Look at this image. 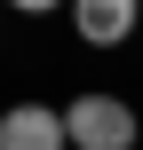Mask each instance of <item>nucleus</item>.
<instances>
[{
  "instance_id": "obj_1",
  "label": "nucleus",
  "mask_w": 143,
  "mask_h": 150,
  "mask_svg": "<svg viewBox=\"0 0 143 150\" xmlns=\"http://www.w3.org/2000/svg\"><path fill=\"white\" fill-rule=\"evenodd\" d=\"M64 134L72 150H135V111L119 95H80V103H64Z\"/></svg>"
},
{
  "instance_id": "obj_2",
  "label": "nucleus",
  "mask_w": 143,
  "mask_h": 150,
  "mask_svg": "<svg viewBox=\"0 0 143 150\" xmlns=\"http://www.w3.org/2000/svg\"><path fill=\"white\" fill-rule=\"evenodd\" d=\"M0 150H72L64 111H48V103H16V111H0Z\"/></svg>"
},
{
  "instance_id": "obj_3",
  "label": "nucleus",
  "mask_w": 143,
  "mask_h": 150,
  "mask_svg": "<svg viewBox=\"0 0 143 150\" xmlns=\"http://www.w3.org/2000/svg\"><path fill=\"white\" fill-rule=\"evenodd\" d=\"M135 24H143L135 0H80V8H72V32H80L88 47H119Z\"/></svg>"
}]
</instances>
